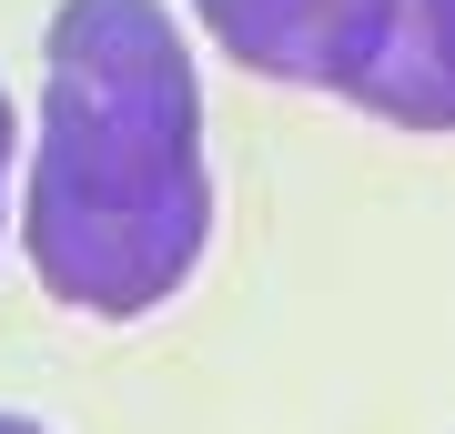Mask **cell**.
<instances>
[{
    "label": "cell",
    "instance_id": "cell-1",
    "mask_svg": "<svg viewBox=\"0 0 455 434\" xmlns=\"http://www.w3.org/2000/svg\"><path fill=\"white\" fill-rule=\"evenodd\" d=\"M20 242L51 304L132 323L212 253L203 71L163 0H61L41 41V142Z\"/></svg>",
    "mask_w": 455,
    "mask_h": 434
},
{
    "label": "cell",
    "instance_id": "cell-2",
    "mask_svg": "<svg viewBox=\"0 0 455 434\" xmlns=\"http://www.w3.org/2000/svg\"><path fill=\"white\" fill-rule=\"evenodd\" d=\"M223 61H243L253 81H304V91L355 101V81L374 71L395 0H193Z\"/></svg>",
    "mask_w": 455,
    "mask_h": 434
},
{
    "label": "cell",
    "instance_id": "cell-3",
    "mask_svg": "<svg viewBox=\"0 0 455 434\" xmlns=\"http://www.w3.org/2000/svg\"><path fill=\"white\" fill-rule=\"evenodd\" d=\"M355 112L395 131H445L455 122V0H395L374 71L355 81Z\"/></svg>",
    "mask_w": 455,
    "mask_h": 434
},
{
    "label": "cell",
    "instance_id": "cell-4",
    "mask_svg": "<svg viewBox=\"0 0 455 434\" xmlns=\"http://www.w3.org/2000/svg\"><path fill=\"white\" fill-rule=\"evenodd\" d=\"M0 202H11V91H0Z\"/></svg>",
    "mask_w": 455,
    "mask_h": 434
},
{
    "label": "cell",
    "instance_id": "cell-5",
    "mask_svg": "<svg viewBox=\"0 0 455 434\" xmlns=\"http://www.w3.org/2000/svg\"><path fill=\"white\" fill-rule=\"evenodd\" d=\"M0 434H51V424H31V414H11V404H0Z\"/></svg>",
    "mask_w": 455,
    "mask_h": 434
}]
</instances>
